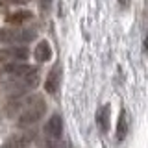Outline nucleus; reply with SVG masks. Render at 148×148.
<instances>
[{
	"mask_svg": "<svg viewBox=\"0 0 148 148\" xmlns=\"http://www.w3.org/2000/svg\"><path fill=\"white\" fill-rule=\"evenodd\" d=\"M45 109H46V106H45V102L39 98V96H35V100L34 102H30V106L24 109V113L21 115V126H30V124H34L37 119L41 117V115L45 113Z\"/></svg>",
	"mask_w": 148,
	"mask_h": 148,
	"instance_id": "obj_1",
	"label": "nucleus"
},
{
	"mask_svg": "<svg viewBox=\"0 0 148 148\" xmlns=\"http://www.w3.org/2000/svg\"><path fill=\"white\" fill-rule=\"evenodd\" d=\"M35 37L34 30H24L17 26L15 30H0V41L2 43H26Z\"/></svg>",
	"mask_w": 148,
	"mask_h": 148,
	"instance_id": "obj_2",
	"label": "nucleus"
},
{
	"mask_svg": "<svg viewBox=\"0 0 148 148\" xmlns=\"http://www.w3.org/2000/svg\"><path fill=\"white\" fill-rule=\"evenodd\" d=\"M34 18V13L28 11V9H18V11H13L6 17V22L11 26H22L26 22H30Z\"/></svg>",
	"mask_w": 148,
	"mask_h": 148,
	"instance_id": "obj_3",
	"label": "nucleus"
},
{
	"mask_svg": "<svg viewBox=\"0 0 148 148\" xmlns=\"http://www.w3.org/2000/svg\"><path fill=\"white\" fill-rule=\"evenodd\" d=\"M45 128H46V133H48L52 139H59L63 135V119L56 113V115H52V117L48 119V122H46Z\"/></svg>",
	"mask_w": 148,
	"mask_h": 148,
	"instance_id": "obj_4",
	"label": "nucleus"
},
{
	"mask_svg": "<svg viewBox=\"0 0 148 148\" xmlns=\"http://www.w3.org/2000/svg\"><path fill=\"white\" fill-rule=\"evenodd\" d=\"M34 56H35V59H37V61H41V63L48 61V59H50V56H52V48H50L48 41H41V43L35 46Z\"/></svg>",
	"mask_w": 148,
	"mask_h": 148,
	"instance_id": "obj_5",
	"label": "nucleus"
},
{
	"mask_svg": "<svg viewBox=\"0 0 148 148\" xmlns=\"http://www.w3.org/2000/svg\"><path fill=\"white\" fill-rule=\"evenodd\" d=\"M28 58V50L26 48H11V50H2L0 52V59H26Z\"/></svg>",
	"mask_w": 148,
	"mask_h": 148,
	"instance_id": "obj_6",
	"label": "nucleus"
},
{
	"mask_svg": "<svg viewBox=\"0 0 148 148\" xmlns=\"http://www.w3.org/2000/svg\"><path fill=\"white\" fill-rule=\"evenodd\" d=\"M58 85H59V67H54L52 72L48 74V78H46V91L48 92H56L58 91Z\"/></svg>",
	"mask_w": 148,
	"mask_h": 148,
	"instance_id": "obj_7",
	"label": "nucleus"
},
{
	"mask_svg": "<svg viewBox=\"0 0 148 148\" xmlns=\"http://www.w3.org/2000/svg\"><path fill=\"white\" fill-rule=\"evenodd\" d=\"M126 132H128V115H126V111H122V115H120V119H119V132H117V139H119V141L124 139Z\"/></svg>",
	"mask_w": 148,
	"mask_h": 148,
	"instance_id": "obj_8",
	"label": "nucleus"
},
{
	"mask_svg": "<svg viewBox=\"0 0 148 148\" xmlns=\"http://www.w3.org/2000/svg\"><path fill=\"white\" fill-rule=\"evenodd\" d=\"M98 124H100V128L104 130V132L109 128V108H102L100 109V113H98Z\"/></svg>",
	"mask_w": 148,
	"mask_h": 148,
	"instance_id": "obj_9",
	"label": "nucleus"
},
{
	"mask_svg": "<svg viewBox=\"0 0 148 148\" xmlns=\"http://www.w3.org/2000/svg\"><path fill=\"white\" fill-rule=\"evenodd\" d=\"M30 0H0V4L4 6H18V4H28Z\"/></svg>",
	"mask_w": 148,
	"mask_h": 148,
	"instance_id": "obj_10",
	"label": "nucleus"
},
{
	"mask_svg": "<svg viewBox=\"0 0 148 148\" xmlns=\"http://www.w3.org/2000/svg\"><path fill=\"white\" fill-rule=\"evenodd\" d=\"M50 148H67V145L59 139H56V141H50Z\"/></svg>",
	"mask_w": 148,
	"mask_h": 148,
	"instance_id": "obj_11",
	"label": "nucleus"
},
{
	"mask_svg": "<svg viewBox=\"0 0 148 148\" xmlns=\"http://www.w3.org/2000/svg\"><path fill=\"white\" fill-rule=\"evenodd\" d=\"M28 141H30V137H21V143H18V145H21V146H24V145H28ZM17 146V145H15ZM15 146H11V145H9V146H6V148H15Z\"/></svg>",
	"mask_w": 148,
	"mask_h": 148,
	"instance_id": "obj_12",
	"label": "nucleus"
},
{
	"mask_svg": "<svg viewBox=\"0 0 148 148\" xmlns=\"http://www.w3.org/2000/svg\"><path fill=\"white\" fill-rule=\"evenodd\" d=\"M41 4H43V8H46V4H50V0H41Z\"/></svg>",
	"mask_w": 148,
	"mask_h": 148,
	"instance_id": "obj_13",
	"label": "nucleus"
},
{
	"mask_svg": "<svg viewBox=\"0 0 148 148\" xmlns=\"http://www.w3.org/2000/svg\"><path fill=\"white\" fill-rule=\"evenodd\" d=\"M145 50L148 52V35H146V41H145Z\"/></svg>",
	"mask_w": 148,
	"mask_h": 148,
	"instance_id": "obj_14",
	"label": "nucleus"
}]
</instances>
